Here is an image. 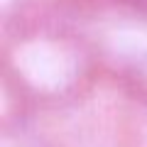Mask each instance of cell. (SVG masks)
Listing matches in <instances>:
<instances>
[]
</instances>
